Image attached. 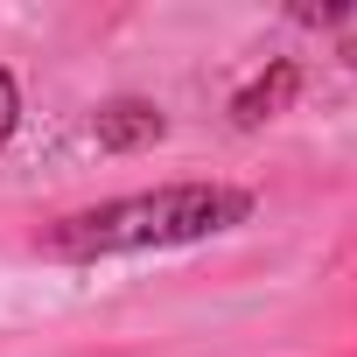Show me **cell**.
I'll return each mask as SVG.
<instances>
[{"instance_id":"obj_1","label":"cell","mask_w":357,"mask_h":357,"mask_svg":"<svg viewBox=\"0 0 357 357\" xmlns=\"http://www.w3.org/2000/svg\"><path fill=\"white\" fill-rule=\"evenodd\" d=\"M245 218V197L231 190H161V197H126L91 218H70L56 231V252H133V245H183L204 231H225Z\"/></svg>"},{"instance_id":"obj_2","label":"cell","mask_w":357,"mask_h":357,"mask_svg":"<svg viewBox=\"0 0 357 357\" xmlns=\"http://www.w3.org/2000/svg\"><path fill=\"white\" fill-rule=\"evenodd\" d=\"M98 140H105V147L161 140V112H147V105H105V112H98Z\"/></svg>"},{"instance_id":"obj_3","label":"cell","mask_w":357,"mask_h":357,"mask_svg":"<svg viewBox=\"0 0 357 357\" xmlns=\"http://www.w3.org/2000/svg\"><path fill=\"white\" fill-rule=\"evenodd\" d=\"M287 91H294V63H280V70H273L266 84L238 91V126H259V119H266V112H273V105H280Z\"/></svg>"},{"instance_id":"obj_4","label":"cell","mask_w":357,"mask_h":357,"mask_svg":"<svg viewBox=\"0 0 357 357\" xmlns=\"http://www.w3.org/2000/svg\"><path fill=\"white\" fill-rule=\"evenodd\" d=\"M15 112H22V98H15V77H8V70H0V140H8V133H15Z\"/></svg>"}]
</instances>
